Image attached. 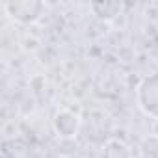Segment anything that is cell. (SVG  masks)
I'll list each match as a JSON object with an SVG mask.
<instances>
[{"label": "cell", "mask_w": 158, "mask_h": 158, "mask_svg": "<svg viewBox=\"0 0 158 158\" xmlns=\"http://www.w3.org/2000/svg\"><path fill=\"white\" fill-rule=\"evenodd\" d=\"M136 101L139 110L152 117L158 119V73L147 74L136 88Z\"/></svg>", "instance_id": "1"}, {"label": "cell", "mask_w": 158, "mask_h": 158, "mask_svg": "<svg viewBox=\"0 0 158 158\" xmlns=\"http://www.w3.org/2000/svg\"><path fill=\"white\" fill-rule=\"evenodd\" d=\"M52 125L60 138H74L78 128H80V117L71 110H60L56 112Z\"/></svg>", "instance_id": "2"}, {"label": "cell", "mask_w": 158, "mask_h": 158, "mask_svg": "<svg viewBox=\"0 0 158 158\" xmlns=\"http://www.w3.org/2000/svg\"><path fill=\"white\" fill-rule=\"evenodd\" d=\"M4 8L8 10V13L13 19L21 23H34L41 17L43 4L39 2H6Z\"/></svg>", "instance_id": "3"}, {"label": "cell", "mask_w": 158, "mask_h": 158, "mask_svg": "<svg viewBox=\"0 0 158 158\" xmlns=\"http://www.w3.org/2000/svg\"><path fill=\"white\" fill-rule=\"evenodd\" d=\"M101 158H132V156H130V149L127 147L125 141L110 139L104 143V147L101 151Z\"/></svg>", "instance_id": "4"}]
</instances>
